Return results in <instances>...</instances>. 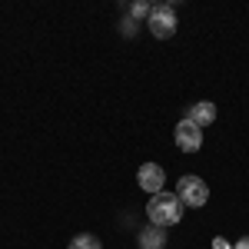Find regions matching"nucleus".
<instances>
[{"instance_id":"nucleus-1","label":"nucleus","mask_w":249,"mask_h":249,"mask_svg":"<svg viewBox=\"0 0 249 249\" xmlns=\"http://www.w3.org/2000/svg\"><path fill=\"white\" fill-rule=\"evenodd\" d=\"M183 203H179V196L176 193H156L150 196V203H146V216H150V226H160V230H166V226H176L179 219H183Z\"/></svg>"},{"instance_id":"nucleus-2","label":"nucleus","mask_w":249,"mask_h":249,"mask_svg":"<svg viewBox=\"0 0 249 249\" xmlns=\"http://www.w3.org/2000/svg\"><path fill=\"white\" fill-rule=\"evenodd\" d=\"M176 196H179L183 206L199 210V206H206V199H210V186H206L199 176H183V179L176 183Z\"/></svg>"},{"instance_id":"nucleus-3","label":"nucleus","mask_w":249,"mask_h":249,"mask_svg":"<svg viewBox=\"0 0 249 249\" xmlns=\"http://www.w3.org/2000/svg\"><path fill=\"white\" fill-rule=\"evenodd\" d=\"M146 27H150V34L160 40H170L176 34V14H173L170 3H156L153 10H150V17H146Z\"/></svg>"},{"instance_id":"nucleus-4","label":"nucleus","mask_w":249,"mask_h":249,"mask_svg":"<svg viewBox=\"0 0 249 249\" xmlns=\"http://www.w3.org/2000/svg\"><path fill=\"white\" fill-rule=\"evenodd\" d=\"M136 183H140L143 193L156 196V193H163V186H166V173H163L160 163H143V166L136 170Z\"/></svg>"},{"instance_id":"nucleus-5","label":"nucleus","mask_w":249,"mask_h":249,"mask_svg":"<svg viewBox=\"0 0 249 249\" xmlns=\"http://www.w3.org/2000/svg\"><path fill=\"white\" fill-rule=\"evenodd\" d=\"M176 146L183 150V153H196L199 146H203V130L190 123V120H179L176 123Z\"/></svg>"},{"instance_id":"nucleus-6","label":"nucleus","mask_w":249,"mask_h":249,"mask_svg":"<svg viewBox=\"0 0 249 249\" xmlns=\"http://www.w3.org/2000/svg\"><path fill=\"white\" fill-rule=\"evenodd\" d=\"M186 120H190V123H196L199 130H203V126H210L213 120H216V103H210V100H199V103H193L190 113H186Z\"/></svg>"},{"instance_id":"nucleus-7","label":"nucleus","mask_w":249,"mask_h":249,"mask_svg":"<svg viewBox=\"0 0 249 249\" xmlns=\"http://www.w3.org/2000/svg\"><path fill=\"white\" fill-rule=\"evenodd\" d=\"M140 249H166V230L146 226V230L140 232Z\"/></svg>"},{"instance_id":"nucleus-8","label":"nucleus","mask_w":249,"mask_h":249,"mask_svg":"<svg viewBox=\"0 0 249 249\" xmlns=\"http://www.w3.org/2000/svg\"><path fill=\"white\" fill-rule=\"evenodd\" d=\"M67 249H103V243L96 239L93 232H80V236L70 239V246H67Z\"/></svg>"},{"instance_id":"nucleus-9","label":"nucleus","mask_w":249,"mask_h":249,"mask_svg":"<svg viewBox=\"0 0 249 249\" xmlns=\"http://www.w3.org/2000/svg\"><path fill=\"white\" fill-rule=\"evenodd\" d=\"M150 3H133V17H150Z\"/></svg>"},{"instance_id":"nucleus-10","label":"nucleus","mask_w":249,"mask_h":249,"mask_svg":"<svg viewBox=\"0 0 249 249\" xmlns=\"http://www.w3.org/2000/svg\"><path fill=\"white\" fill-rule=\"evenodd\" d=\"M213 249H232V246L223 239V236H219V239H213Z\"/></svg>"},{"instance_id":"nucleus-11","label":"nucleus","mask_w":249,"mask_h":249,"mask_svg":"<svg viewBox=\"0 0 249 249\" xmlns=\"http://www.w3.org/2000/svg\"><path fill=\"white\" fill-rule=\"evenodd\" d=\"M232 249H249V236H243V239H236V246Z\"/></svg>"}]
</instances>
